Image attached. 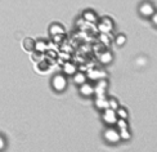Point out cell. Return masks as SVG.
Listing matches in <instances>:
<instances>
[{"instance_id":"4","label":"cell","mask_w":157,"mask_h":152,"mask_svg":"<svg viewBox=\"0 0 157 152\" xmlns=\"http://www.w3.org/2000/svg\"><path fill=\"white\" fill-rule=\"evenodd\" d=\"M115 127L119 129L120 135H121V141H128L130 137H132V133L129 130V124L128 120H122V119H119L116 123Z\"/></svg>"},{"instance_id":"3","label":"cell","mask_w":157,"mask_h":152,"mask_svg":"<svg viewBox=\"0 0 157 152\" xmlns=\"http://www.w3.org/2000/svg\"><path fill=\"white\" fill-rule=\"evenodd\" d=\"M102 120H103L104 124L107 125V127H115L119 119H117L116 111L108 107V108L102 111Z\"/></svg>"},{"instance_id":"12","label":"cell","mask_w":157,"mask_h":152,"mask_svg":"<svg viewBox=\"0 0 157 152\" xmlns=\"http://www.w3.org/2000/svg\"><path fill=\"white\" fill-rule=\"evenodd\" d=\"M62 72H63V75H66V76H72L74 74H76L77 72V66L72 62H66L63 64V67H62Z\"/></svg>"},{"instance_id":"20","label":"cell","mask_w":157,"mask_h":152,"mask_svg":"<svg viewBox=\"0 0 157 152\" xmlns=\"http://www.w3.org/2000/svg\"><path fill=\"white\" fill-rule=\"evenodd\" d=\"M89 76L93 79V80H99V79L104 77V74H103V72H101V70H94V71L90 72Z\"/></svg>"},{"instance_id":"6","label":"cell","mask_w":157,"mask_h":152,"mask_svg":"<svg viewBox=\"0 0 157 152\" xmlns=\"http://www.w3.org/2000/svg\"><path fill=\"white\" fill-rule=\"evenodd\" d=\"M98 30L101 34H109L113 30V21L108 17H103L101 21L98 19Z\"/></svg>"},{"instance_id":"16","label":"cell","mask_w":157,"mask_h":152,"mask_svg":"<svg viewBox=\"0 0 157 152\" xmlns=\"http://www.w3.org/2000/svg\"><path fill=\"white\" fill-rule=\"evenodd\" d=\"M22 44H23L25 50H27V52H34V49H35V40H34V39L26 37Z\"/></svg>"},{"instance_id":"18","label":"cell","mask_w":157,"mask_h":152,"mask_svg":"<svg viewBox=\"0 0 157 152\" xmlns=\"http://www.w3.org/2000/svg\"><path fill=\"white\" fill-rule=\"evenodd\" d=\"M115 44L117 47H122V45L126 44V36L124 34H119L116 37H115Z\"/></svg>"},{"instance_id":"17","label":"cell","mask_w":157,"mask_h":152,"mask_svg":"<svg viewBox=\"0 0 157 152\" xmlns=\"http://www.w3.org/2000/svg\"><path fill=\"white\" fill-rule=\"evenodd\" d=\"M116 115H117V119H122V120H128L129 117V112L125 107H121V106H119L116 110Z\"/></svg>"},{"instance_id":"7","label":"cell","mask_w":157,"mask_h":152,"mask_svg":"<svg viewBox=\"0 0 157 152\" xmlns=\"http://www.w3.org/2000/svg\"><path fill=\"white\" fill-rule=\"evenodd\" d=\"M78 93H80L82 97L85 98H89V97H93L95 95V90H94V85L90 84V83H84L78 87Z\"/></svg>"},{"instance_id":"24","label":"cell","mask_w":157,"mask_h":152,"mask_svg":"<svg viewBox=\"0 0 157 152\" xmlns=\"http://www.w3.org/2000/svg\"><path fill=\"white\" fill-rule=\"evenodd\" d=\"M107 35H108V34H102V36H101V40H102L103 43H106V44H108V43L111 41V39H108Z\"/></svg>"},{"instance_id":"13","label":"cell","mask_w":157,"mask_h":152,"mask_svg":"<svg viewBox=\"0 0 157 152\" xmlns=\"http://www.w3.org/2000/svg\"><path fill=\"white\" fill-rule=\"evenodd\" d=\"M72 81H74L75 85L80 87L81 84H84V83L88 81V76H86V74H84L82 71H77L76 74L72 75Z\"/></svg>"},{"instance_id":"25","label":"cell","mask_w":157,"mask_h":152,"mask_svg":"<svg viewBox=\"0 0 157 152\" xmlns=\"http://www.w3.org/2000/svg\"><path fill=\"white\" fill-rule=\"evenodd\" d=\"M151 21H152V23L157 27V12H155L153 14H152V17H151Z\"/></svg>"},{"instance_id":"14","label":"cell","mask_w":157,"mask_h":152,"mask_svg":"<svg viewBox=\"0 0 157 152\" xmlns=\"http://www.w3.org/2000/svg\"><path fill=\"white\" fill-rule=\"evenodd\" d=\"M113 61V54L109 50H104L99 54V62L102 64H109Z\"/></svg>"},{"instance_id":"22","label":"cell","mask_w":157,"mask_h":152,"mask_svg":"<svg viewBox=\"0 0 157 152\" xmlns=\"http://www.w3.org/2000/svg\"><path fill=\"white\" fill-rule=\"evenodd\" d=\"M119 103H117V101L115 99V98H108V107L112 108V110H116L117 107H119Z\"/></svg>"},{"instance_id":"1","label":"cell","mask_w":157,"mask_h":152,"mask_svg":"<svg viewBox=\"0 0 157 152\" xmlns=\"http://www.w3.org/2000/svg\"><path fill=\"white\" fill-rule=\"evenodd\" d=\"M103 139L108 144H117L121 142L120 131L116 127H107L103 131Z\"/></svg>"},{"instance_id":"9","label":"cell","mask_w":157,"mask_h":152,"mask_svg":"<svg viewBox=\"0 0 157 152\" xmlns=\"http://www.w3.org/2000/svg\"><path fill=\"white\" fill-rule=\"evenodd\" d=\"M94 104H95V107L99 110V111L106 110V108H108V98L104 95V94H102V95H97L95 101H94Z\"/></svg>"},{"instance_id":"5","label":"cell","mask_w":157,"mask_h":152,"mask_svg":"<svg viewBox=\"0 0 157 152\" xmlns=\"http://www.w3.org/2000/svg\"><path fill=\"white\" fill-rule=\"evenodd\" d=\"M139 14L143 16V17H146V18H151L152 14L156 12V8H155V5L151 3V2H143L139 4Z\"/></svg>"},{"instance_id":"10","label":"cell","mask_w":157,"mask_h":152,"mask_svg":"<svg viewBox=\"0 0 157 152\" xmlns=\"http://www.w3.org/2000/svg\"><path fill=\"white\" fill-rule=\"evenodd\" d=\"M81 18L84 19L85 22H88V23H97V22H98V16H97V13H95L94 10H91V9L84 10Z\"/></svg>"},{"instance_id":"15","label":"cell","mask_w":157,"mask_h":152,"mask_svg":"<svg viewBox=\"0 0 157 152\" xmlns=\"http://www.w3.org/2000/svg\"><path fill=\"white\" fill-rule=\"evenodd\" d=\"M35 52H39V53H45L49 50V45L45 40H35Z\"/></svg>"},{"instance_id":"23","label":"cell","mask_w":157,"mask_h":152,"mask_svg":"<svg viewBox=\"0 0 157 152\" xmlns=\"http://www.w3.org/2000/svg\"><path fill=\"white\" fill-rule=\"evenodd\" d=\"M6 148V139L4 138V135L0 134V152H3Z\"/></svg>"},{"instance_id":"11","label":"cell","mask_w":157,"mask_h":152,"mask_svg":"<svg viewBox=\"0 0 157 152\" xmlns=\"http://www.w3.org/2000/svg\"><path fill=\"white\" fill-rule=\"evenodd\" d=\"M49 34L52 36H57V35H64L66 34V30L61 23H52L49 26Z\"/></svg>"},{"instance_id":"2","label":"cell","mask_w":157,"mask_h":152,"mask_svg":"<svg viewBox=\"0 0 157 152\" xmlns=\"http://www.w3.org/2000/svg\"><path fill=\"white\" fill-rule=\"evenodd\" d=\"M52 88H53L54 92L57 93H62L67 89V85H68V80H67V76L63 75V74H56L53 77H52Z\"/></svg>"},{"instance_id":"19","label":"cell","mask_w":157,"mask_h":152,"mask_svg":"<svg viewBox=\"0 0 157 152\" xmlns=\"http://www.w3.org/2000/svg\"><path fill=\"white\" fill-rule=\"evenodd\" d=\"M50 67V63L47 61V59H41V61L37 62V68L40 71H48Z\"/></svg>"},{"instance_id":"21","label":"cell","mask_w":157,"mask_h":152,"mask_svg":"<svg viewBox=\"0 0 157 152\" xmlns=\"http://www.w3.org/2000/svg\"><path fill=\"white\" fill-rule=\"evenodd\" d=\"M32 53V59H34L35 62H39L41 61V59H44V53H39V52H31Z\"/></svg>"},{"instance_id":"8","label":"cell","mask_w":157,"mask_h":152,"mask_svg":"<svg viewBox=\"0 0 157 152\" xmlns=\"http://www.w3.org/2000/svg\"><path fill=\"white\" fill-rule=\"evenodd\" d=\"M107 87H108V81L106 80V77L97 80V83H95V85H94L95 94H97V95H102V94H104V93H106Z\"/></svg>"}]
</instances>
